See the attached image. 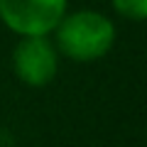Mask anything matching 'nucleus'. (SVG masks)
<instances>
[{"label": "nucleus", "instance_id": "obj_2", "mask_svg": "<svg viewBox=\"0 0 147 147\" xmlns=\"http://www.w3.org/2000/svg\"><path fill=\"white\" fill-rule=\"evenodd\" d=\"M69 12V0H0V22L17 37H49Z\"/></svg>", "mask_w": 147, "mask_h": 147}, {"label": "nucleus", "instance_id": "obj_3", "mask_svg": "<svg viewBox=\"0 0 147 147\" xmlns=\"http://www.w3.org/2000/svg\"><path fill=\"white\" fill-rule=\"evenodd\" d=\"M10 64L20 84L44 88L59 71V52L49 37H20L12 47Z\"/></svg>", "mask_w": 147, "mask_h": 147}, {"label": "nucleus", "instance_id": "obj_4", "mask_svg": "<svg viewBox=\"0 0 147 147\" xmlns=\"http://www.w3.org/2000/svg\"><path fill=\"white\" fill-rule=\"evenodd\" d=\"M113 10L130 22H142L147 17V0H110Z\"/></svg>", "mask_w": 147, "mask_h": 147}, {"label": "nucleus", "instance_id": "obj_1", "mask_svg": "<svg viewBox=\"0 0 147 147\" xmlns=\"http://www.w3.org/2000/svg\"><path fill=\"white\" fill-rule=\"evenodd\" d=\"M115 25L100 10H74L61 17L54 30V47L76 64L103 59L115 44Z\"/></svg>", "mask_w": 147, "mask_h": 147}]
</instances>
